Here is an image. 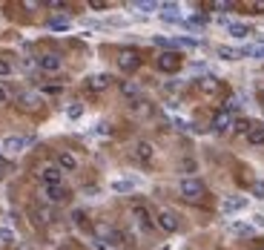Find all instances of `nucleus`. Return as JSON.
<instances>
[{
  "mask_svg": "<svg viewBox=\"0 0 264 250\" xmlns=\"http://www.w3.org/2000/svg\"><path fill=\"white\" fill-rule=\"evenodd\" d=\"M118 66L124 69V72H135V69L141 66V58H138V52L124 49V52H121V58H118Z\"/></svg>",
  "mask_w": 264,
  "mask_h": 250,
  "instance_id": "0eeeda50",
  "label": "nucleus"
},
{
  "mask_svg": "<svg viewBox=\"0 0 264 250\" xmlns=\"http://www.w3.org/2000/svg\"><path fill=\"white\" fill-rule=\"evenodd\" d=\"M40 104H43V98H40L37 92H20V95H17V106H20L23 112H37Z\"/></svg>",
  "mask_w": 264,
  "mask_h": 250,
  "instance_id": "39448f33",
  "label": "nucleus"
},
{
  "mask_svg": "<svg viewBox=\"0 0 264 250\" xmlns=\"http://www.w3.org/2000/svg\"><path fill=\"white\" fill-rule=\"evenodd\" d=\"M57 167H60V170H78V158H75V156H72V152H69V150H63V152H57Z\"/></svg>",
  "mask_w": 264,
  "mask_h": 250,
  "instance_id": "f3484780",
  "label": "nucleus"
},
{
  "mask_svg": "<svg viewBox=\"0 0 264 250\" xmlns=\"http://www.w3.org/2000/svg\"><path fill=\"white\" fill-rule=\"evenodd\" d=\"M106 6H109V3H103V0H92L89 3V9H106Z\"/></svg>",
  "mask_w": 264,
  "mask_h": 250,
  "instance_id": "72a5a7b5",
  "label": "nucleus"
},
{
  "mask_svg": "<svg viewBox=\"0 0 264 250\" xmlns=\"http://www.w3.org/2000/svg\"><path fill=\"white\" fill-rule=\"evenodd\" d=\"M161 9V20L167 23H184V18L178 14V6L175 3H164V6H158Z\"/></svg>",
  "mask_w": 264,
  "mask_h": 250,
  "instance_id": "ddd939ff",
  "label": "nucleus"
},
{
  "mask_svg": "<svg viewBox=\"0 0 264 250\" xmlns=\"http://www.w3.org/2000/svg\"><path fill=\"white\" fill-rule=\"evenodd\" d=\"M253 196H256V198H264V182L253 184Z\"/></svg>",
  "mask_w": 264,
  "mask_h": 250,
  "instance_id": "2f4dec72",
  "label": "nucleus"
},
{
  "mask_svg": "<svg viewBox=\"0 0 264 250\" xmlns=\"http://www.w3.org/2000/svg\"><path fill=\"white\" fill-rule=\"evenodd\" d=\"M155 224H158L164 233H175V230H178V216H175V210H170V207H161L158 216H155Z\"/></svg>",
  "mask_w": 264,
  "mask_h": 250,
  "instance_id": "f03ea898",
  "label": "nucleus"
},
{
  "mask_svg": "<svg viewBox=\"0 0 264 250\" xmlns=\"http://www.w3.org/2000/svg\"><path fill=\"white\" fill-rule=\"evenodd\" d=\"M132 216H135V222L141 224V230H152V228H155V222H152V216H149V210L144 204L132 207Z\"/></svg>",
  "mask_w": 264,
  "mask_h": 250,
  "instance_id": "9d476101",
  "label": "nucleus"
},
{
  "mask_svg": "<svg viewBox=\"0 0 264 250\" xmlns=\"http://www.w3.org/2000/svg\"><path fill=\"white\" fill-rule=\"evenodd\" d=\"M253 126H256V124H250L247 118H236V124H233V130H236V132H241V136H247V132H250Z\"/></svg>",
  "mask_w": 264,
  "mask_h": 250,
  "instance_id": "cd10ccee",
  "label": "nucleus"
},
{
  "mask_svg": "<svg viewBox=\"0 0 264 250\" xmlns=\"http://www.w3.org/2000/svg\"><path fill=\"white\" fill-rule=\"evenodd\" d=\"M121 95H124L126 101H141V86H138L135 80H124V84H121Z\"/></svg>",
  "mask_w": 264,
  "mask_h": 250,
  "instance_id": "dca6fc26",
  "label": "nucleus"
},
{
  "mask_svg": "<svg viewBox=\"0 0 264 250\" xmlns=\"http://www.w3.org/2000/svg\"><path fill=\"white\" fill-rule=\"evenodd\" d=\"M112 190L115 193H132V190H135V182H129V178H118V182H112Z\"/></svg>",
  "mask_w": 264,
  "mask_h": 250,
  "instance_id": "b1692460",
  "label": "nucleus"
},
{
  "mask_svg": "<svg viewBox=\"0 0 264 250\" xmlns=\"http://www.w3.org/2000/svg\"><path fill=\"white\" fill-rule=\"evenodd\" d=\"M247 141H250L253 147H262L264 144V126H253L250 132H247Z\"/></svg>",
  "mask_w": 264,
  "mask_h": 250,
  "instance_id": "5701e85b",
  "label": "nucleus"
},
{
  "mask_svg": "<svg viewBox=\"0 0 264 250\" xmlns=\"http://www.w3.org/2000/svg\"><path fill=\"white\" fill-rule=\"evenodd\" d=\"M230 233L233 236H253V228L250 224H241V222H233L230 224Z\"/></svg>",
  "mask_w": 264,
  "mask_h": 250,
  "instance_id": "a878e982",
  "label": "nucleus"
},
{
  "mask_svg": "<svg viewBox=\"0 0 264 250\" xmlns=\"http://www.w3.org/2000/svg\"><path fill=\"white\" fill-rule=\"evenodd\" d=\"M11 239H14V233H11L9 228H0V242H3V244H9Z\"/></svg>",
  "mask_w": 264,
  "mask_h": 250,
  "instance_id": "7c9ffc66",
  "label": "nucleus"
},
{
  "mask_svg": "<svg viewBox=\"0 0 264 250\" xmlns=\"http://www.w3.org/2000/svg\"><path fill=\"white\" fill-rule=\"evenodd\" d=\"M0 75H11V64L6 58H0Z\"/></svg>",
  "mask_w": 264,
  "mask_h": 250,
  "instance_id": "473e14b6",
  "label": "nucleus"
},
{
  "mask_svg": "<svg viewBox=\"0 0 264 250\" xmlns=\"http://www.w3.org/2000/svg\"><path fill=\"white\" fill-rule=\"evenodd\" d=\"M37 178H40L46 187H55V184H60V178H63V170H60L57 164H43V167L37 170Z\"/></svg>",
  "mask_w": 264,
  "mask_h": 250,
  "instance_id": "7ed1b4c3",
  "label": "nucleus"
},
{
  "mask_svg": "<svg viewBox=\"0 0 264 250\" xmlns=\"http://www.w3.org/2000/svg\"><path fill=\"white\" fill-rule=\"evenodd\" d=\"M132 9H138V12H155V9H158V3H132Z\"/></svg>",
  "mask_w": 264,
  "mask_h": 250,
  "instance_id": "c85d7f7f",
  "label": "nucleus"
},
{
  "mask_svg": "<svg viewBox=\"0 0 264 250\" xmlns=\"http://www.w3.org/2000/svg\"><path fill=\"white\" fill-rule=\"evenodd\" d=\"M66 115L69 118H80V115H83V106H80V104H72V106L66 110Z\"/></svg>",
  "mask_w": 264,
  "mask_h": 250,
  "instance_id": "c756f323",
  "label": "nucleus"
},
{
  "mask_svg": "<svg viewBox=\"0 0 264 250\" xmlns=\"http://www.w3.org/2000/svg\"><path fill=\"white\" fill-rule=\"evenodd\" d=\"M6 101H9V90H6V86L0 84V104H6Z\"/></svg>",
  "mask_w": 264,
  "mask_h": 250,
  "instance_id": "f704fd0d",
  "label": "nucleus"
},
{
  "mask_svg": "<svg viewBox=\"0 0 264 250\" xmlns=\"http://www.w3.org/2000/svg\"><path fill=\"white\" fill-rule=\"evenodd\" d=\"M178 190H181V198H187V202H201L207 196V187L198 178H181Z\"/></svg>",
  "mask_w": 264,
  "mask_h": 250,
  "instance_id": "f257e3e1",
  "label": "nucleus"
},
{
  "mask_svg": "<svg viewBox=\"0 0 264 250\" xmlns=\"http://www.w3.org/2000/svg\"><path fill=\"white\" fill-rule=\"evenodd\" d=\"M152 156H155V150H152L149 141H138V144H135V158L141 161V164H149Z\"/></svg>",
  "mask_w": 264,
  "mask_h": 250,
  "instance_id": "4468645a",
  "label": "nucleus"
},
{
  "mask_svg": "<svg viewBox=\"0 0 264 250\" xmlns=\"http://www.w3.org/2000/svg\"><path fill=\"white\" fill-rule=\"evenodd\" d=\"M241 58H256V60H264V44H256V46H244L239 49Z\"/></svg>",
  "mask_w": 264,
  "mask_h": 250,
  "instance_id": "6ab92c4d",
  "label": "nucleus"
},
{
  "mask_svg": "<svg viewBox=\"0 0 264 250\" xmlns=\"http://www.w3.org/2000/svg\"><path fill=\"white\" fill-rule=\"evenodd\" d=\"M112 84V78L109 75H92L89 80H86V86H89V92H103L106 86Z\"/></svg>",
  "mask_w": 264,
  "mask_h": 250,
  "instance_id": "a211bd4d",
  "label": "nucleus"
},
{
  "mask_svg": "<svg viewBox=\"0 0 264 250\" xmlns=\"http://www.w3.org/2000/svg\"><path fill=\"white\" fill-rule=\"evenodd\" d=\"M52 32H63V29H69L72 26V20L69 18H49V23H46Z\"/></svg>",
  "mask_w": 264,
  "mask_h": 250,
  "instance_id": "412c9836",
  "label": "nucleus"
},
{
  "mask_svg": "<svg viewBox=\"0 0 264 250\" xmlns=\"http://www.w3.org/2000/svg\"><path fill=\"white\" fill-rule=\"evenodd\" d=\"M233 124H236V118H233L227 110H221V112L213 115V130H216V132H227V130H233Z\"/></svg>",
  "mask_w": 264,
  "mask_h": 250,
  "instance_id": "1a4fd4ad",
  "label": "nucleus"
},
{
  "mask_svg": "<svg viewBox=\"0 0 264 250\" xmlns=\"http://www.w3.org/2000/svg\"><path fill=\"white\" fill-rule=\"evenodd\" d=\"M198 90L207 92V95H213V92L218 90V80L216 78H201V80H198Z\"/></svg>",
  "mask_w": 264,
  "mask_h": 250,
  "instance_id": "bb28decb",
  "label": "nucleus"
},
{
  "mask_svg": "<svg viewBox=\"0 0 264 250\" xmlns=\"http://www.w3.org/2000/svg\"><path fill=\"white\" fill-rule=\"evenodd\" d=\"M244 207H247V198H244V196H230V198L221 202V210H224V213H239Z\"/></svg>",
  "mask_w": 264,
  "mask_h": 250,
  "instance_id": "f8f14e48",
  "label": "nucleus"
},
{
  "mask_svg": "<svg viewBox=\"0 0 264 250\" xmlns=\"http://www.w3.org/2000/svg\"><path fill=\"white\" fill-rule=\"evenodd\" d=\"M129 110H132V115H138V118H149V115H152V104L135 101V104H129Z\"/></svg>",
  "mask_w": 264,
  "mask_h": 250,
  "instance_id": "aec40b11",
  "label": "nucleus"
},
{
  "mask_svg": "<svg viewBox=\"0 0 264 250\" xmlns=\"http://www.w3.org/2000/svg\"><path fill=\"white\" fill-rule=\"evenodd\" d=\"M262 250H264V248H262Z\"/></svg>",
  "mask_w": 264,
  "mask_h": 250,
  "instance_id": "c9c22d12",
  "label": "nucleus"
},
{
  "mask_svg": "<svg viewBox=\"0 0 264 250\" xmlns=\"http://www.w3.org/2000/svg\"><path fill=\"white\" fill-rule=\"evenodd\" d=\"M52 216H55V213H52V207H37V210H34L37 224H49V222H52Z\"/></svg>",
  "mask_w": 264,
  "mask_h": 250,
  "instance_id": "393cba45",
  "label": "nucleus"
},
{
  "mask_svg": "<svg viewBox=\"0 0 264 250\" xmlns=\"http://www.w3.org/2000/svg\"><path fill=\"white\" fill-rule=\"evenodd\" d=\"M69 190L66 187H60V184H55V187H46L43 190V198L49 202V204H63V202H69Z\"/></svg>",
  "mask_w": 264,
  "mask_h": 250,
  "instance_id": "423d86ee",
  "label": "nucleus"
},
{
  "mask_svg": "<svg viewBox=\"0 0 264 250\" xmlns=\"http://www.w3.org/2000/svg\"><path fill=\"white\" fill-rule=\"evenodd\" d=\"M155 64H158L161 72H178L181 69V55L178 52H161Z\"/></svg>",
  "mask_w": 264,
  "mask_h": 250,
  "instance_id": "20e7f679",
  "label": "nucleus"
},
{
  "mask_svg": "<svg viewBox=\"0 0 264 250\" xmlns=\"http://www.w3.org/2000/svg\"><path fill=\"white\" fill-rule=\"evenodd\" d=\"M216 55L224 58V60H239V49H233V46H216Z\"/></svg>",
  "mask_w": 264,
  "mask_h": 250,
  "instance_id": "4be33fe9",
  "label": "nucleus"
},
{
  "mask_svg": "<svg viewBox=\"0 0 264 250\" xmlns=\"http://www.w3.org/2000/svg\"><path fill=\"white\" fill-rule=\"evenodd\" d=\"M37 66L43 69V72H60L63 60H60L57 55H40V58H37Z\"/></svg>",
  "mask_w": 264,
  "mask_h": 250,
  "instance_id": "9b49d317",
  "label": "nucleus"
},
{
  "mask_svg": "<svg viewBox=\"0 0 264 250\" xmlns=\"http://www.w3.org/2000/svg\"><path fill=\"white\" fill-rule=\"evenodd\" d=\"M29 144H32V138H26V136H9L6 141H3V150L14 156V152H23Z\"/></svg>",
  "mask_w": 264,
  "mask_h": 250,
  "instance_id": "6e6552de",
  "label": "nucleus"
},
{
  "mask_svg": "<svg viewBox=\"0 0 264 250\" xmlns=\"http://www.w3.org/2000/svg\"><path fill=\"white\" fill-rule=\"evenodd\" d=\"M224 26H227L230 38H239V40H244V38H250L253 34V29L247 26V23H227L224 20Z\"/></svg>",
  "mask_w": 264,
  "mask_h": 250,
  "instance_id": "2eb2a0df",
  "label": "nucleus"
}]
</instances>
